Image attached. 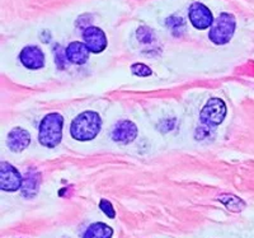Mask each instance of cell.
Returning <instances> with one entry per match:
<instances>
[{
  "mask_svg": "<svg viewBox=\"0 0 254 238\" xmlns=\"http://www.w3.org/2000/svg\"><path fill=\"white\" fill-rule=\"evenodd\" d=\"M165 23H167V26L171 28L173 35L176 36H181L183 31H185V20H183L181 17H176V15H173V17L168 18V19L165 20Z\"/></svg>",
  "mask_w": 254,
  "mask_h": 238,
  "instance_id": "15",
  "label": "cell"
},
{
  "mask_svg": "<svg viewBox=\"0 0 254 238\" xmlns=\"http://www.w3.org/2000/svg\"><path fill=\"white\" fill-rule=\"evenodd\" d=\"M102 128V119L94 111H84L72 120L71 137L79 142H89L97 138Z\"/></svg>",
  "mask_w": 254,
  "mask_h": 238,
  "instance_id": "1",
  "label": "cell"
},
{
  "mask_svg": "<svg viewBox=\"0 0 254 238\" xmlns=\"http://www.w3.org/2000/svg\"><path fill=\"white\" fill-rule=\"evenodd\" d=\"M31 144V135L27 130L22 128H14L9 131L6 137V146L14 153H20L28 148Z\"/></svg>",
  "mask_w": 254,
  "mask_h": 238,
  "instance_id": "10",
  "label": "cell"
},
{
  "mask_svg": "<svg viewBox=\"0 0 254 238\" xmlns=\"http://www.w3.org/2000/svg\"><path fill=\"white\" fill-rule=\"evenodd\" d=\"M84 44L87 45L90 53L99 54L106 50L108 45L107 36L99 27L89 26L83 31Z\"/></svg>",
  "mask_w": 254,
  "mask_h": 238,
  "instance_id": "6",
  "label": "cell"
},
{
  "mask_svg": "<svg viewBox=\"0 0 254 238\" xmlns=\"http://www.w3.org/2000/svg\"><path fill=\"white\" fill-rule=\"evenodd\" d=\"M89 49L84 42H79V41H74L71 44L67 45L66 50H65V55H66L67 60L71 64L75 65H83L85 64L89 59Z\"/></svg>",
  "mask_w": 254,
  "mask_h": 238,
  "instance_id": "11",
  "label": "cell"
},
{
  "mask_svg": "<svg viewBox=\"0 0 254 238\" xmlns=\"http://www.w3.org/2000/svg\"><path fill=\"white\" fill-rule=\"evenodd\" d=\"M23 178L19 171L8 162L0 163V189L6 192H14L22 187Z\"/></svg>",
  "mask_w": 254,
  "mask_h": 238,
  "instance_id": "5",
  "label": "cell"
},
{
  "mask_svg": "<svg viewBox=\"0 0 254 238\" xmlns=\"http://www.w3.org/2000/svg\"><path fill=\"white\" fill-rule=\"evenodd\" d=\"M188 18L196 29H207L214 23V17L210 9L201 3H193L190 6Z\"/></svg>",
  "mask_w": 254,
  "mask_h": 238,
  "instance_id": "7",
  "label": "cell"
},
{
  "mask_svg": "<svg viewBox=\"0 0 254 238\" xmlns=\"http://www.w3.org/2000/svg\"><path fill=\"white\" fill-rule=\"evenodd\" d=\"M64 117L58 112L47 113L40 124L38 142L46 148H56L63 139Z\"/></svg>",
  "mask_w": 254,
  "mask_h": 238,
  "instance_id": "2",
  "label": "cell"
},
{
  "mask_svg": "<svg viewBox=\"0 0 254 238\" xmlns=\"http://www.w3.org/2000/svg\"><path fill=\"white\" fill-rule=\"evenodd\" d=\"M131 73L136 77H150L153 74L151 69L142 63H137L131 67Z\"/></svg>",
  "mask_w": 254,
  "mask_h": 238,
  "instance_id": "16",
  "label": "cell"
},
{
  "mask_svg": "<svg viewBox=\"0 0 254 238\" xmlns=\"http://www.w3.org/2000/svg\"><path fill=\"white\" fill-rule=\"evenodd\" d=\"M99 208H101V210L104 214L107 215L108 218H115L116 217V212L113 209V205L111 204V201L106 200V199H102L101 203H99Z\"/></svg>",
  "mask_w": 254,
  "mask_h": 238,
  "instance_id": "17",
  "label": "cell"
},
{
  "mask_svg": "<svg viewBox=\"0 0 254 238\" xmlns=\"http://www.w3.org/2000/svg\"><path fill=\"white\" fill-rule=\"evenodd\" d=\"M41 176L37 171H28L23 178V183H22V195L24 198L31 199L35 198L38 192V187H40Z\"/></svg>",
  "mask_w": 254,
  "mask_h": 238,
  "instance_id": "12",
  "label": "cell"
},
{
  "mask_svg": "<svg viewBox=\"0 0 254 238\" xmlns=\"http://www.w3.org/2000/svg\"><path fill=\"white\" fill-rule=\"evenodd\" d=\"M19 60L24 68L38 70L45 67V54L38 46H26L19 54Z\"/></svg>",
  "mask_w": 254,
  "mask_h": 238,
  "instance_id": "9",
  "label": "cell"
},
{
  "mask_svg": "<svg viewBox=\"0 0 254 238\" xmlns=\"http://www.w3.org/2000/svg\"><path fill=\"white\" fill-rule=\"evenodd\" d=\"M217 200L221 201V203L224 204L229 210H231V212H240V210L244 209V206H246V203H244L242 199L237 198V196H234V195L231 194L221 195V196L217 198Z\"/></svg>",
  "mask_w": 254,
  "mask_h": 238,
  "instance_id": "14",
  "label": "cell"
},
{
  "mask_svg": "<svg viewBox=\"0 0 254 238\" xmlns=\"http://www.w3.org/2000/svg\"><path fill=\"white\" fill-rule=\"evenodd\" d=\"M113 230L107 224L97 222V223L90 224L84 232L83 238H112Z\"/></svg>",
  "mask_w": 254,
  "mask_h": 238,
  "instance_id": "13",
  "label": "cell"
},
{
  "mask_svg": "<svg viewBox=\"0 0 254 238\" xmlns=\"http://www.w3.org/2000/svg\"><path fill=\"white\" fill-rule=\"evenodd\" d=\"M235 27H237V20L234 15L230 13H221L211 26L208 38L215 45L229 44L234 36Z\"/></svg>",
  "mask_w": 254,
  "mask_h": 238,
  "instance_id": "3",
  "label": "cell"
},
{
  "mask_svg": "<svg viewBox=\"0 0 254 238\" xmlns=\"http://www.w3.org/2000/svg\"><path fill=\"white\" fill-rule=\"evenodd\" d=\"M111 137L116 143L130 144L137 137V126L130 120H122L113 126Z\"/></svg>",
  "mask_w": 254,
  "mask_h": 238,
  "instance_id": "8",
  "label": "cell"
},
{
  "mask_svg": "<svg viewBox=\"0 0 254 238\" xmlns=\"http://www.w3.org/2000/svg\"><path fill=\"white\" fill-rule=\"evenodd\" d=\"M226 103L221 98L212 97L206 102L202 111L199 113V120L203 125L207 128H214L219 126L226 116Z\"/></svg>",
  "mask_w": 254,
  "mask_h": 238,
  "instance_id": "4",
  "label": "cell"
}]
</instances>
